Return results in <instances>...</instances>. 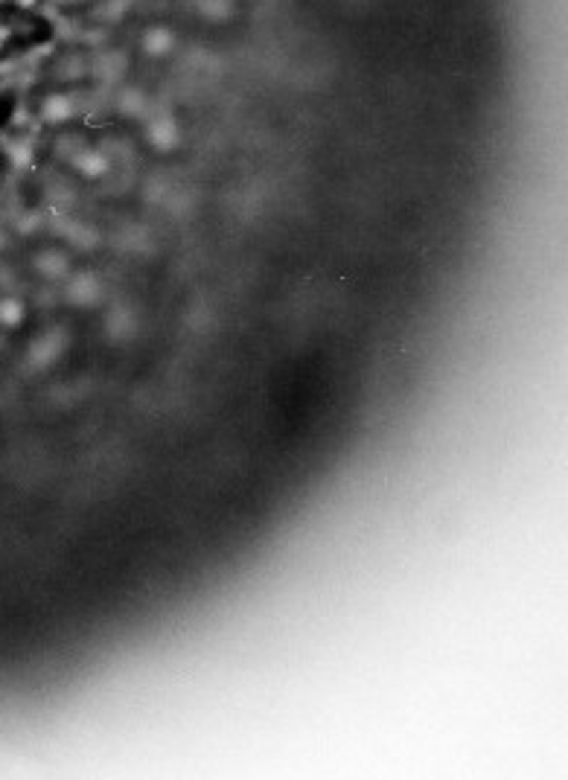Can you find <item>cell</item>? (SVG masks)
Segmentation results:
<instances>
[{
	"label": "cell",
	"mask_w": 568,
	"mask_h": 780,
	"mask_svg": "<svg viewBox=\"0 0 568 780\" xmlns=\"http://www.w3.org/2000/svg\"><path fill=\"white\" fill-rule=\"evenodd\" d=\"M59 352H61V338L59 335H53V338H44V341H39L35 344V349H32V364H39V367H47L50 361H56L59 359Z\"/></svg>",
	"instance_id": "1"
}]
</instances>
